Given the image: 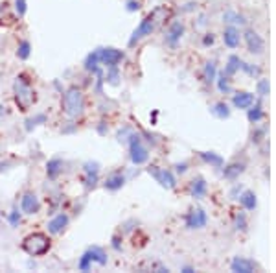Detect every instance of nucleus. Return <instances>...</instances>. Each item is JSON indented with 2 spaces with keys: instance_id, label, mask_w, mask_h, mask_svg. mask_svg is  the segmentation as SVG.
Segmentation results:
<instances>
[{
  "instance_id": "0eeeda50",
  "label": "nucleus",
  "mask_w": 276,
  "mask_h": 273,
  "mask_svg": "<svg viewBox=\"0 0 276 273\" xmlns=\"http://www.w3.org/2000/svg\"><path fill=\"white\" fill-rule=\"evenodd\" d=\"M153 28H155V17L149 15V17H146L142 23L138 24V28L133 32V37L129 39V45H134V43H138L140 39L146 37V35H151Z\"/></svg>"
},
{
  "instance_id": "ddd939ff",
  "label": "nucleus",
  "mask_w": 276,
  "mask_h": 273,
  "mask_svg": "<svg viewBox=\"0 0 276 273\" xmlns=\"http://www.w3.org/2000/svg\"><path fill=\"white\" fill-rule=\"evenodd\" d=\"M66 225H68V216L66 214H57L54 220L48 222V231L52 235H59V233H63V229Z\"/></svg>"
},
{
  "instance_id": "473e14b6",
  "label": "nucleus",
  "mask_w": 276,
  "mask_h": 273,
  "mask_svg": "<svg viewBox=\"0 0 276 273\" xmlns=\"http://www.w3.org/2000/svg\"><path fill=\"white\" fill-rule=\"evenodd\" d=\"M18 222H20V214L17 213V211H13V213L9 214V223H11V225H18Z\"/></svg>"
},
{
  "instance_id": "9b49d317",
  "label": "nucleus",
  "mask_w": 276,
  "mask_h": 273,
  "mask_svg": "<svg viewBox=\"0 0 276 273\" xmlns=\"http://www.w3.org/2000/svg\"><path fill=\"white\" fill-rule=\"evenodd\" d=\"M245 41H247L248 50L252 52V54H262L263 48H265V43H263V39L260 37L256 32H252V30H248V32L245 33Z\"/></svg>"
},
{
  "instance_id": "6ab92c4d",
  "label": "nucleus",
  "mask_w": 276,
  "mask_h": 273,
  "mask_svg": "<svg viewBox=\"0 0 276 273\" xmlns=\"http://www.w3.org/2000/svg\"><path fill=\"white\" fill-rule=\"evenodd\" d=\"M204 192H206V183H204V179H193L192 183V194L195 196V198H202L204 196Z\"/></svg>"
},
{
  "instance_id": "20e7f679",
  "label": "nucleus",
  "mask_w": 276,
  "mask_h": 273,
  "mask_svg": "<svg viewBox=\"0 0 276 273\" xmlns=\"http://www.w3.org/2000/svg\"><path fill=\"white\" fill-rule=\"evenodd\" d=\"M92 262H98V264H101V266H105L107 264V255L101 247H96V245H94V247L85 251L81 260H79V264H78V268L81 269V271H88Z\"/></svg>"
},
{
  "instance_id": "c756f323",
  "label": "nucleus",
  "mask_w": 276,
  "mask_h": 273,
  "mask_svg": "<svg viewBox=\"0 0 276 273\" xmlns=\"http://www.w3.org/2000/svg\"><path fill=\"white\" fill-rule=\"evenodd\" d=\"M85 172H87V174H98V172H100V164H98V162H85Z\"/></svg>"
},
{
  "instance_id": "412c9836",
  "label": "nucleus",
  "mask_w": 276,
  "mask_h": 273,
  "mask_svg": "<svg viewBox=\"0 0 276 273\" xmlns=\"http://www.w3.org/2000/svg\"><path fill=\"white\" fill-rule=\"evenodd\" d=\"M212 115H216L217 118H228L230 109L226 103H216V106L212 107Z\"/></svg>"
},
{
  "instance_id": "f704fd0d",
  "label": "nucleus",
  "mask_w": 276,
  "mask_h": 273,
  "mask_svg": "<svg viewBox=\"0 0 276 273\" xmlns=\"http://www.w3.org/2000/svg\"><path fill=\"white\" fill-rule=\"evenodd\" d=\"M138 8H140V4H138V2H134V0H131V2L127 4V10L129 11H134V10H138Z\"/></svg>"
},
{
  "instance_id": "a211bd4d",
  "label": "nucleus",
  "mask_w": 276,
  "mask_h": 273,
  "mask_svg": "<svg viewBox=\"0 0 276 273\" xmlns=\"http://www.w3.org/2000/svg\"><path fill=\"white\" fill-rule=\"evenodd\" d=\"M184 28H182V24L180 23H175L173 26L170 28V32H168V43H171V45H175V43L179 41L180 35H182Z\"/></svg>"
},
{
  "instance_id": "2eb2a0df",
  "label": "nucleus",
  "mask_w": 276,
  "mask_h": 273,
  "mask_svg": "<svg viewBox=\"0 0 276 273\" xmlns=\"http://www.w3.org/2000/svg\"><path fill=\"white\" fill-rule=\"evenodd\" d=\"M234 106L238 107V109H248V107L254 103V96L250 93H238L234 94Z\"/></svg>"
},
{
  "instance_id": "5701e85b",
  "label": "nucleus",
  "mask_w": 276,
  "mask_h": 273,
  "mask_svg": "<svg viewBox=\"0 0 276 273\" xmlns=\"http://www.w3.org/2000/svg\"><path fill=\"white\" fill-rule=\"evenodd\" d=\"M30 43L28 41H22V43H18V48H17V57L18 59H28L30 57Z\"/></svg>"
},
{
  "instance_id": "a878e982",
  "label": "nucleus",
  "mask_w": 276,
  "mask_h": 273,
  "mask_svg": "<svg viewBox=\"0 0 276 273\" xmlns=\"http://www.w3.org/2000/svg\"><path fill=\"white\" fill-rule=\"evenodd\" d=\"M241 67V61H239V57H236V56H232L228 59V67H226V72L228 74H232V72H236V70Z\"/></svg>"
},
{
  "instance_id": "1a4fd4ad",
  "label": "nucleus",
  "mask_w": 276,
  "mask_h": 273,
  "mask_svg": "<svg viewBox=\"0 0 276 273\" xmlns=\"http://www.w3.org/2000/svg\"><path fill=\"white\" fill-rule=\"evenodd\" d=\"M20 208H22V213L30 214V216L37 214L39 213V208H41L39 198H37L33 192H26V194L22 196V199H20Z\"/></svg>"
},
{
  "instance_id": "f8f14e48",
  "label": "nucleus",
  "mask_w": 276,
  "mask_h": 273,
  "mask_svg": "<svg viewBox=\"0 0 276 273\" xmlns=\"http://www.w3.org/2000/svg\"><path fill=\"white\" fill-rule=\"evenodd\" d=\"M258 266L252 262V260H247V259H241V257H236L230 264V269L236 273H252Z\"/></svg>"
},
{
  "instance_id": "f03ea898",
  "label": "nucleus",
  "mask_w": 276,
  "mask_h": 273,
  "mask_svg": "<svg viewBox=\"0 0 276 273\" xmlns=\"http://www.w3.org/2000/svg\"><path fill=\"white\" fill-rule=\"evenodd\" d=\"M13 91H15V102H17L20 111H28L35 103V91L32 89L30 81L24 79V76H18L17 78V81L13 85Z\"/></svg>"
},
{
  "instance_id": "c85d7f7f",
  "label": "nucleus",
  "mask_w": 276,
  "mask_h": 273,
  "mask_svg": "<svg viewBox=\"0 0 276 273\" xmlns=\"http://www.w3.org/2000/svg\"><path fill=\"white\" fill-rule=\"evenodd\" d=\"M258 93L262 94V96L269 94V79H262V81L258 83Z\"/></svg>"
},
{
  "instance_id": "b1692460",
  "label": "nucleus",
  "mask_w": 276,
  "mask_h": 273,
  "mask_svg": "<svg viewBox=\"0 0 276 273\" xmlns=\"http://www.w3.org/2000/svg\"><path fill=\"white\" fill-rule=\"evenodd\" d=\"M201 157L206 162H210V164H214V166H221L223 164V159L219 155H216V153H201Z\"/></svg>"
},
{
  "instance_id": "72a5a7b5",
  "label": "nucleus",
  "mask_w": 276,
  "mask_h": 273,
  "mask_svg": "<svg viewBox=\"0 0 276 273\" xmlns=\"http://www.w3.org/2000/svg\"><path fill=\"white\" fill-rule=\"evenodd\" d=\"M107 79H109V83H112V85L116 83V79H118V72H116L114 67H110V74H109V78H107Z\"/></svg>"
},
{
  "instance_id": "f257e3e1",
  "label": "nucleus",
  "mask_w": 276,
  "mask_h": 273,
  "mask_svg": "<svg viewBox=\"0 0 276 273\" xmlns=\"http://www.w3.org/2000/svg\"><path fill=\"white\" fill-rule=\"evenodd\" d=\"M50 238L44 233H32L22 240V249L26 251L30 257H42L50 251Z\"/></svg>"
},
{
  "instance_id": "4be33fe9",
  "label": "nucleus",
  "mask_w": 276,
  "mask_h": 273,
  "mask_svg": "<svg viewBox=\"0 0 276 273\" xmlns=\"http://www.w3.org/2000/svg\"><path fill=\"white\" fill-rule=\"evenodd\" d=\"M98 63H100V56H98V50H96V52H92L90 56L87 57V61H85V69L92 70V72H96Z\"/></svg>"
},
{
  "instance_id": "7ed1b4c3",
  "label": "nucleus",
  "mask_w": 276,
  "mask_h": 273,
  "mask_svg": "<svg viewBox=\"0 0 276 273\" xmlns=\"http://www.w3.org/2000/svg\"><path fill=\"white\" fill-rule=\"evenodd\" d=\"M85 109V96H83L81 89L70 87L63 96V111L70 118H78Z\"/></svg>"
},
{
  "instance_id": "cd10ccee",
  "label": "nucleus",
  "mask_w": 276,
  "mask_h": 273,
  "mask_svg": "<svg viewBox=\"0 0 276 273\" xmlns=\"http://www.w3.org/2000/svg\"><path fill=\"white\" fill-rule=\"evenodd\" d=\"M262 115H263L262 107L256 106L254 109H250V111H248V120H250V122H258L260 118H262Z\"/></svg>"
},
{
  "instance_id": "dca6fc26",
  "label": "nucleus",
  "mask_w": 276,
  "mask_h": 273,
  "mask_svg": "<svg viewBox=\"0 0 276 273\" xmlns=\"http://www.w3.org/2000/svg\"><path fill=\"white\" fill-rule=\"evenodd\" d=\"M125 183V177L122 176V174H112V176H109L105 179V188L107 190H118L122 188Z\"/></svg>"
},
{
  "instance_id": "aec40b11",
  "label": "nucleus",
  "mask_w": 276,
  "mask_h": 273,
  "mask_svg": "<svg viewBox=\"0 0 276 273\" xmlns=\"http://www.w3.org/2000/svg\"><path fill=\"white\" fill-rule=\"evenodd\" d=\"M241 203H243V207L247 208V211H254L256 208V196L252 194V192H243V196H241Z\"/></svg>"
},
{
  "instance_id": "2f4dec72",
  "label": "nucleus",
  "mask_w": 276,
  "mask_h": 273,
  "mask_svg": "<svg viewBox=\"0 0 276 273\" xmlns=\"http://www.w3.org/2000/svg\"><path fill=\"white\" fill-rule=\"evenodd\" d=\"M15 8H17L18 15L22 17V15L26 13V0H15Z\"/></svg>"
},
{
  "instance_id": "f3484780",
  "label": "nucleus",
  "mask_w": 276,
  "mask_h": 273,
  "mask_svg": "<svg viewBox=\"0 0 276 273\" xmlns=\"http://www.w3.org/2000/svg\"><path fill=\"white\" fill-rule=\"evenodd\" d=\"M63 172V161L61 159H52V161H48V164H46V174H48V177H57Z\"/></svg>"
},
{
  "instance_id": "9d476101",
  "label": "nucleus",
  "mask_w": 276,
  "mask_h": 273,
  "mask_svg": "<svg viewBox=\"0 0 276 273\" xmlns=\"http://www.w3.org/2000/svg\"><path fill=\"white\" fill-rule=\"evenodd\" d=\"M206 225V214L201 208H195L186 216V227L188 229H202Z\"/></svg>"
},
{
  "instance_id": "bb28decb",
  "label": "nucleus",
  "mask_w": 276,
  "mask_h": 273,
  "mask_svg": "<svg viewBox=\"0 0 276 273\" xmlns=\"http://www.w3.org/2000/svg\"><path fill=\"white\" fill-rule=\"evenodd\" d=\"M223 19L226 20V23H236V24H245V19L241 17V15H236L232 13V11H228V13H225V17Z\"/></svg>"
},
{
  "instance_id": "423d86ee",
  "label": "nucleus",
  "mask_w": 276,
  "mask_h": 273,
  "mask_svg": "<svg viewBox=\"0 0 276 273\" xmlns=\"http://www.w3.org/2000/svg\"><path fill=\"white\" fill-rule=\"evenodd\" d=\"M98 56H100V63L105 67H116L120 63V61L124 59V52L118 50V48H100L98 50Z\"/></svg>"
},
{
  "instance_id": "393cba45",
  "label": "nucleus",
  "mask_w": 276,
  "mask_h": 273,
  "mask_svg": "<svg viewBox=\"0 0 276 273\" xmlns=\"http://www.w3.org/2000/svg\"><path fill=\"white\" fill-rule=\"evenodd\" d=\"M204 78H206L208 83L216 81V65L214 63H206V67H204Z\"/></svg>"
},
{
  "instance_id": "c9c22d12",
  "label": "nucleus",
  "mask_w": 276,
  "mask_h": 273,
  "mask_svg": "<svg viewBox=\"0 0 276 273\" xmlns=\"http://www.w3.org/2000/svg\"><path fill=\"white\" fill-rule=\"evenodd\" d=\"M219 89L221 91H228V83H226L225 78H219Z\"/></svg>"
},
{
  "instance_id": "4468645a",
  "label": "nucleus",
  "mask_w": 276,
  "mask_h": 273,
  "mask_svg": "<svg viewBox=\"0 0 276 273\" xmlns=\"http://www.w3.org/2000/svg\"><path fill=\"white\" fill-rule=\"evenodd\" d=\"M223 41H225V45L228 48H238L239 47V41H241V35H239V32L236 28H226L225 33H223Z\"/></svg>"
},
{
  "instance_id": "39448f33",
  "label": "nucleus",
  "mask_w": 276,
  "mask_h": 273,
  "mask_svg": "<svg viewBox=\"0 0 276 273\" xmlns=\"http://www.w3.org/2000/svg\"><path fill=\"white\" fill-rule=\"evenodd\" d=\"M129 146H131V161L134 164H144L149 159V152L142 144L140 137L138 135H131V140H129Z\"/></svg>"
},
{
  "instance_id": "7c9ffc66",
  "label": "nucleus",
  "mask_w": 276,
  "mask_h": 273,
  "mask_svg": "<svg viewBox=\"0 0 276 273\" xmlns=\"http://www.w3.org/2000/svg\"><path fill=\"white\" fill-rule=\"evenodd\" d=\"M232 170H225V177H234V176H238V174H241L243 172V166L241 164H234V166H230Z\"/></svg>"
},
{
  "instance_id": "6e6552de",
  "label": "nucleus",
  "mask_w": 276,
  "mask_h": 273,
  "mask_svg": "<svg viewBox=\"0 0 276 273\" xmlns=\"http://www.w3.org/2000/svg\"><path fill=\"white\" fill-rule=\"evenodd\" d=\"M149 174L156 179V183H160L164 188H173L175 186V177L170 170H164V168H156L151 166L149 168Z\"/></svg>"
}]
</instances>
